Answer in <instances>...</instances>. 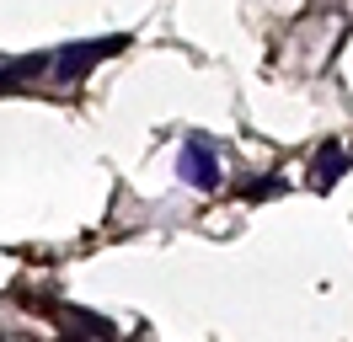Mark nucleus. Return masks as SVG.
I'll use <instances>...</instances> for the list:
<instances>
[{
	"label": "nucleus",
	"mask_w": 353,
	"mask_h": 342,
	"mask_svg": "<svg viewBox=\"0 0 353 342\" xmlns=\"http://www.w3.org/2000/svg\"><path fill=\"white\" fill-rule=\"evenodd\" d=\"M118 48H129V38H91V43H65L54 59H48V75L54 81H81L91 64H102L108 54H118Z\"/></svg>",
	"instance_id": "obj_1"
},
{
	"label": "nucleus",
	"mask_w": 353,
	"mask_h": 342,
	"mask_svg": "<svg viewBox=\"0 0 353 342\" xmlns=\"http://www.w3.org/2000/svg\"><path fill=\"white\" fill-rule=\"evenodd\" d=\"M176 177H182L188 188H199V192H214L220 188V150L209 145L203 134H188L182 150H176Z\"/></svg>",
	"instance_id": "obj_2"
},
{
	"label": "nucleus",
	"mask_w": 353,
	"mask_h": 342,
	"mask_svg": "<svg viewBox=\"0 0 353 342\" xmlns=\"http://www.w3.org/2000/svg\"><path fill=\"white\" fill-rule=\"evenodd\" d=\"M310 177H316V188H332L337 177H348V150L337 145V139H327V145L316 150V171Z\"/></svg>",
	"instance_id": "obj_3"
},
{
	"label": "nucleus",
	"mask_w": 353,
	"mask_h": 342,
	"mask_svg": "<svg viewBox=\"0 0 353 342\" xmlns=\"http://www.w3.org/2000/svg\"><path fill=\"white\" fill-rule=\"evenodd\" d=\"M59 326H65V332H75V337H112V332H118L112 321L81 316V310H70V305H59Z\"/></svg>",
	"instance_id": "obj_4"
},
{
	"label": "nucleus",
	"mask_w": 353,
	"mask_h": 342,
	"mask_svg": "<svg viewBox=\"0 0 353 342\" xmlns=\"http://www.w3.org/2000/svg\"><path fill=\"white\" fill-rule=\"evenodd\" d=\"M43 70H48V54H32V59H17V64H6V70H0V91H17L22 81L43 75Z\"/></svg>",
	"instance_id": "obj_5"
},
{
	"label": "nucleus",
	"mask_w": 353,
	"mask_h": 342,
	"mask_svg": "<svg viewBox=\"0 0 353 342\" xmlns=\"http://www.w3.org/2000/svg\"><path fill=\"white\" fill-rule=\"evenodd\" d=\"M279 192H284L279 177H268V182H246V198H279Z\"/></svg>",
	"instance_id": "obj_6"
}]
</instances>
